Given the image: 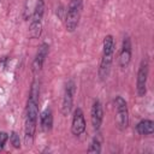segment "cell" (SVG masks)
Returning a JSON list of instances; mask_svg holds the SVG:
<instances>
[{"instance_id": "1", "label": "cell", "mask_w": 154, "mask_h": 154, "mask_svg": "<svg viewBox=\"0 0 154 154\" xmlns=\"http://www.w3.org/2000/svg\"><path fill=\"white\" fill-rule=\"evenodd\" d=\"M38 95H40V82L35 78L31 83L29 97L25 107L24 119V143L26 147H31L37 128L38 119Z\"/></svg>"}, {"instance_id": "2", "label": "cell", "mask_w": 154, "mask_h": 154, "mask_svg": "<svg viewBox=\"0 0 154 154\" xmlns=\"http://www.w3.org/2000/svg\"><path fill=\"white\" fill-rule=\"evenodd\" d=\"M114 38L112 35H106L103 38L102 43V55L100 60V66H99V77L101 81H105L111 71L112 61H113V55H114Z\"/></svg>"}, {"instance_id": "3", "label": "cell", "mask_w": 154, "mask_h": 154, "mask_svg": "<svg viewBox=\"0 0 154 154\" xmlns=\"http://www.w3.org/2000/svg\"><path fill=\"white\" fill-rule=\"evenodd\" d=\"M43 14H45V0H37L29 25V36L31 38H38L41 36L42 26H43Z\"/></svg>"}, {"instance_id": "4", "label": "cell", "mask_w": 154, "mask_h": 154, "mask_svg": "<svg viewBox=\"0 0 154 154\" xmlns=\"http://www.w3.org/2000/svg\"><path fill=\"white\" fill-rule=\"evenodd\" d=\"M82 7L83 0H70L65 14V28L69 32H73L77 29L82 13Z\"/></svg>"}, {"instance_id": "5", "label": "cell", "mask_w": 154, "mask_h": 154, "mask_svg": "<svg viewBox=\"0 0 154 154\" xmlns=\"http://www.w3.org/2000/svg\"><path fill=\"white\" fill-rule=\"evenodd\" d=\"M149 75V61L147 58H143L140 63L137 78H136V91L138 96H144L147 94V81Z\"/></svg>"}, {"instance_id": "6", "label": "cell", "mask_w": 154, "mask_h": 154, "mask_svg": "<svg viewBox=\"0 0 154 154\" xmlns=\"http://www.w3.org/2000/svg\"><path fill=\"white\" fill-rule=\"evenodd\" d=\"M114 105H116V113H117V125L120 130H125L129 126V122H130L128 103L123 96L118 95L114 99Z\"/></svg>"}, {"instance_id": "7", "label": "cell", "mask_w": 154, "mask_h": 154, "mask_svg": "<svg viewBox=\"0 0 154 154\" xmlns=\"http://www.w3.org/2000/svg\"><path fill=\"white\" fill-rule=\"evenodd\" d=\"M76 91V84L73 79H69L64 88L63 100H61V113L63 116H69L73 106V95Z\"/></svg>"}, {"instance_id": "8", "label": "cell", "mask_w": 154, "mask_h": 154, "mask_svg": "<svg viewBox=\"0 0 154 154\" xmlns=\"http://www.w3.org/2000/svg\"><path fill=\"white\" fill-rule=\"evenodd\" d=\"M48 52H49V46L47 42H42L40 46H38V49L34 57V60L31 63V71L34 75H37L41 70H42V66L45 64V60L48 55Z\"/></svg>"}, {"instance_id": "9", "label": "cell", "mask_w": 154, "mask_h": 154, "mask_svg": "<svg viewBox=\"0 0 154 154\" xmlns=\"http://www.w3.org/2000/svg\"><path fill=\"white\" fill-rule=\"evenodd\" d=\"M85 119H84V113L81 107H77L73 111L72 116V123H71V132L75 136H81L85 131Z\"/></svg>"}, {"instance_id": "10", "label": "cell", "mask_w": 154, "mask_h": 154, "mask_svg": "<svg viewBox=\"0 0 154 154\" xmlns=\"http://www.w3.org/2000/svg\"><path fill=\"white\" fill-rule=\"evenodd\" d=\"M131 55H132V45H131V40L129 36H125L123 38L122 42V48H120V53H119V66L125 70L130 61H131Z\"/></svg>"}, {"instance_id": "11", "label": "cell", "mask_w": 154, "mask_h": 154, "mask_svg": "<svg viewBox=\"0 0 154 154\" xmlns=\"http://www.w3.org/2000/svg\"><path fill=\"white\" fill-rule=\"evenodd\" d=\"M102 119H103L102 105H101V102H100L99 99H95L93 101L91 109H90V120H91V125H93V129L94 130L97 131L101 128Z\"/></svg>"}, {"instance_id": "12", "label": "cell", "mask_w": 154, "mask_h": 154, "mask_svg": "<svg viewBox=\"0 0 154 154\" xmlns=\"http://www.w3.org/2000/svg\"><path fill=\"white\" fill-rule=\"evenodd\" d=\"M53 126V113L49 107L45 108L40 114V128L43 132H48Z\"/></svg>"}, {"instance_id": "13", "label": "cell", "mask_w": 154, "mask_h": 154, "mask_svg": "<svg viewBox=\"0 0 154 154\" xmlns=\"http://www.w3.org/2000/svg\"><path fill=\"white\" fill-rule=\"evenodd\" d=\"M136 131L138 135L142 136H150L154 132V122L150 119H143L137 123Z\"/></svg>"}, {"instance_id": "14", "label": "cell", "mask_w": 154, "mask_h": 154, "mask_svg": "<svg viewBox=\"0 0 154 154\" xmlns=\"http://www.w3.org/2000/svg\"><path fill=\"white\" fill-rule=\"evenodd\" d=\"M88 153H95V154H99L101 153V141H100V137L99 136H95L93 137L88 149H87Z\"/></svg>"}, {"instance_id": "15", "label": "cell", "mask_w": 154, "mask_h": 154, "mask_svg": "<svg viewBox=\"0 0 154 154\" xmlns=\"http://www.w3.org/2000/svg\"><path fill=\"white\" fill-rule=\"evenodd\" d=\"M10 142L12 144L13 148H19L20 147V138H19V135L16 132V131H12L11 135H10Z\"/></svg>"}, {"instance_id": "16", "label": "cell", "mask_w": 154, "mask_h": 154, "mask_svg": "<svg viewBox=\"0 0 154 154\" xmlns=\"http://www.w3.org/2000/svg\"><path fill=\"white\" fill-rule=\"evenodd\" d=\"M7 140H8V134L5 131H0V152L4 149Z\"/></svg>"}]
</instances>
